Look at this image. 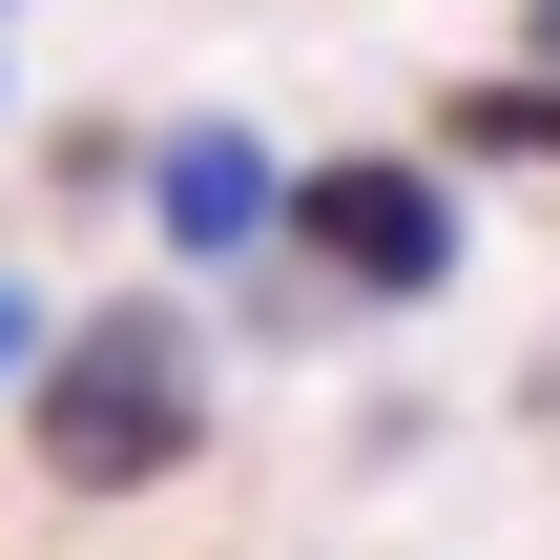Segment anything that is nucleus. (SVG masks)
<instances>
[{"mask_svg": "<svg viewBox=\"0 0 560 560\" xmlns=\"http://www.w3.org/2000/svg\"><path fill=\"white\" fill-rule=\"evenodd\" d=\"M21 457H42L62 499H145V478H187V457H208V332H187L166 291H104L83 332H42V374H21Z\"/></svg>", "mask_w": 560, "mask_h": 560, "instance_id": "f257e3e1", "label": "nucleus"}, {"mask_svg": "<svg viewBox=\"0 0 560 560\" xmlns=\"http://www.w3.org/2000/svg\"><path fill=\"white\" fill-rule=\"evenodd\" d=\"M270 249H312L332 291L416 312V291H457V166H416V145H332V166H291V229H270Z\"/></svg>", "mask_w": 560, "mask_h": 560, "instance_id": "f03ea898", "label": "nucleus"}, {"mask_svg": "<svg viewBox=\"0 0 560 560\" xmlns=\"http://www.w3.org/2000/svg\"><path fill=\"white\" fill-rule=\"evenodd\" d=\"M145 229H166V270H249V249L291 229V145L229 125V104L166 125V145H145Z\"/></svg>", "mask_w": 560, "mask_h": 560, "instance_id": "7ed1b4c3", "label": "nucleus"}, {"mask_svg": "<svg viewBox=\"0 0 560 560\" xmlns=\"http://www.w3.org/2000/svg\"><path fill=\"white\" fill-rule=\"evenodd\" d=\"M436 145H457V166H560V83H540V62L457 83V104H436Z\"/></svg>", "mask_w": 560, "mask_h": 560, "instance_id": "20e7f679", "label": "nucleus"}, {"mask_svg": "<svg viewBox=\"0 0 560 560\" xmlns=\"http://www.w3.org/2000/svg\"><path fill=\"white\" fill-rule=\"evenodd\" d=\"M0 374H42V291H0Z\"/></svg>", "mask_w": 560, "mask_h": 560, "instance_id": "39448f33", "label": "nucleus"}, {"mask_svg": "<svg viewBox=\"0 0 560 560\" xmlns=\"http://www.w3.org/2000/svg\"><path fill=\"white\" fill-rule=\"evenodd\" d=\"M520 62H540V83H560V0H520Z\"/></svg>", "mask_w": 560, "mask_h": 560, "instance_id": "423d86ee", "label": "nucleus"}]
</instances>
